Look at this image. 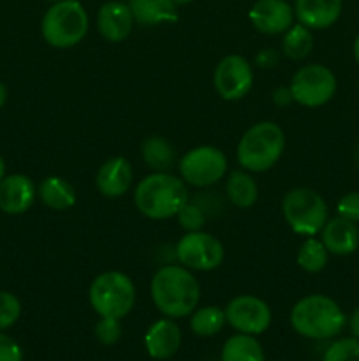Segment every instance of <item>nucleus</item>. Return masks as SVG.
I'll use <instances>...</instances> for the list:
<instances>
[{
  "instance_id": "9b49d317",
  "label": "nucleus",
  "mask_w": 359,
  "mask_h": 361,
  "mask_svg": "<svg viewBox=\"0 0 359 361\" xmlns=\"http://www.w3.org/2000/svg\"><path fill=\"white\" fill-rule=\"evenodd\" d=\"M225 321L238 334L260 335L270 328L271 310L264 300L253 295H239L224 309Z\"/></svg>"
},
{
  "instance_id": "5701e85b",
  "label": "nucleus",
  "mask_w": 359,
  "mask_h": 361,
  "mask_svg": "<svg viewBox=\"0 0 359 361\" xmlns=\"http://www.w3.org/2000/svg\"><path fill=\"white\" fill-rule=\"evenodd\" d=\"M225 194L236 208L245 210L256 203L259 189H257L256 180L246 171H232L227 180V185H225Z\"/></svg>"
},
{
  "instance_id": "473e14b6",
  "label": "nucleus",
  "mask_w": 359,
  "mask_h": 361,
  "mask_svg": "<svg viewBox=\"0 0 359 361\" xmlns=\"http://www.w3.org/2000/svg\"><path fill=\"white\" fill-rule=\"evenodd\" d=\"M0 361H23V351L14 338L0 331Z\"/></svg>"
},
{
  "instance_id": "2f4dec72",
  "label": "nucleus",
  "mask_w": 359,
  "mask_h": 361,
  "mask_svg": "<svg viewBox=\"0 0 359 361\" xmlns=\"http://www.w3.org/2000/svg\"><path fill=\"white\" fill-rule=\"evenodd\" d=\"M336 210H338V217H344V219H347V221L355 222V224H358L359 222V190L345 194V196L338 201Z\"/></svg>"
},
{
  "instance_id": "37998d69",
  "label": "nucleus",
  "mask_w": 359,
  "mask_h": 361,
  "mask_svg": "<svg viewBox=\"0 0 359 361\" xmlns=\"http://www.w3.org/2000/svg\"><path fill=\"white\" fill-rule=\"evenodd\" d=\"M358 87H359V85H358Z\"/></svg>"
},
{
  "instance_id": "c9c22d12",
  "label": "nucleus",
  "mask_w": 359,
  "mask_h": 361,
  "mask_svg": "<svg viewBox=\"0 0 359 361\" xmlns=\"http://www.w3.org/2000/svg\"><path fill=\"white\" fill-rule=\"evenodd\" d=\"M348 328H351V334L359 341V307L352 312L351 319H348Z\"/></svg>"
},
{
  "instance_id": "423d86ee",
  "label": "nucleus",
  "mask_w": 359,
  "mask_h": 361,
  "mask_svg": "<svg viewBox=\"0 0 359 361\" xmlns=\"http://www.w3.org/2000/svg\"><path fill=\"white\" fill-rule=\"evenodd\" d=\"M88 300L101 317L122 319L136 303V286L129 275L122 271H104L92 281Z\"/></svg>"
},
{
  "instance_id": "a19ab883",
  "label": "nucleus",
  "mask_w": 359,
  "mask_h": 361,
  "mask_svg": "<svg viewBox=\"0 0 359 361\" xmlns=\"http://www.w3.org/2000/svg\"><path fill=\"white\" fill-rule=\"evenodd\" d=\"M355 159H358V164H359V147H358V152H355Z\"/></svg>"
},
{
  "instance_id": "72a5a7b5",
  "label": "nucleus",
  "mask_w": 359,
  "mask_h": 361,
  "mask_svg": "<svg viewBox=\"0 0 359 361\" xmlns=\"http://www.w3.org/2000/svg\"><path fill=\"white\" fill-rule=\"evenodd\" d=\"M280 62V55L275 48H264L256 55V66L259 69H275Z\"/></svg>"
},
{
  "instance_id": "1a4fd4ad",
  "label": "nucleus",
  "mask_w": 359,
  "mask_h": 361,
  "mask_svg": "<svg viewBox=\"0 0 359 361\" xmlns=\"http://www.w3.org/2000/svg\"><path fill=\"white\" fill-rule=\"evenodd\" d=\"M180 175L185 183L192 187H210L215 185L224 178L227 171V159L224 152L218 150L217 147H204L192 148L180 159Z\"/></svg>"
},
{
  "instance_id": "f03ea898",
  "label": "nucleus",
  "mask_w": 359,
  "mask_h": 361,
  "mask_svg": "<svg viewBox=\"0 0 359 361\" xmlns=\"http://www.w3.org/2000/svg\"><path fill=\"white\" fill-rule=\"evenodd\" d=\"M189 201L185 182L168 171H155L144 176L134 190V204L144 217L151 221H165L176 217Z\"/></svg>"
},
{
  "instance_id": "a211bd4d",
  "label": "nucleus",
  "mask_w": 359,
  "mask_h": 361,
  "mask_svg": "<svg viewBox=\"0 0 359 361\" xmlns=\"http://www.w3.org/2000/svg\"><path fill=\"white\" fill-rule=\"evenodd\" d=\"M134 173L132 166L123 157H111L99 168L95 185L106 197H120L130 189Z\"/></svg>"
},
{
  "instance_id": "e433bc0d",
  "label": "nucleus",
  "mask_w": 359,
  "mask_h": 361,
  "mask_svg": "<svg viewBox=\"0 0 359 361\" xmlns=\"http://www.w3.org/2000/svg\"><path fill=\"white\" fill-rule=\"evenodd\" d=\"M6 101H7V88H6V85L0 81V108L6 104Z\"/></svg>"
},
{
  "instance_id": "bb28decb",
  "label": "nucleus",
  "mask_w": 359,
  "mask_h": 361,
  "mask_svg": "<svg viewBox=\"0 0 359 361\" xmlns=\"http://www.w3.org/2000/svg\"><path fill=\"white\" fill-rule=\"evenodd\" d=\"M327 249L324 247V243L320 240L313 238H306L305 242L301 243L298 250V264L301 270L308 271V274H319L326 268L327 264Z\"/></svg>"
},
{
  "instance_id": "393cba45",
  "label": "nucleus",
  "mask_w": 359,
  "mask_h": 361,
  "mask_svg": "<svg viewBox=\"0 0 359 361\" xmlns=\"http://www.w3.org/2000/svg\"><path fill=\"white\" fill-rule=\"evenodd\" d=\"M225 312L217 305L201 307L190 314V330L197 337H213L224 328Z\"/></svg>"
},
{
  "instance_id": "c756f323",
  "label": "nucleus",
  "mask_w": 359,
  "mask_h": 361,
  "mask_svg": "<svg viewBox=\"0 0 359 361\" xmlns=\"http://www.w3.org/2000/svg\"><path fill=\"white\" fill-rule=\"evenodd\" d=\"M176 219H178V224L182 226L187 233L201 231L203 226L206 224V215H204V212L201 210L199 204L189 203V201H187V203L182 207V210L176 214Z\"/></svg>"
},
{
  "instance_id": "0eeeda50",
  "label": "nucleus",
  "mask_w": 359,
  "mask_h": 361,
  "mask_svg": "<svg viewBox=\"0 0 359 361\" xmlns=\"http://www.w3.org/2000/svg\"><path fill=\"white\" fill-rule=\"evenodd\" d=\"M282 212L289 228L298 235L315 236L327 222V204L319 192L298 187L285 194Z\"/></svg>"
},
{
  "instance_id": "7ed1b4c3",
  "label": "nucleus",
  "mask_w": 359,
  "mask_h": 361,
  "mask_svg": "<svg viewBox=\"0 0 359 361\" xmlns=\"http://www.w3.org/2000/svg\"><path fill=\"white\" fill-rule=\"evenodd\" d=\"M345 314L329 296L310 295L299 300L291 310V324L301 337L326 341L344 330Z\"/></svg>"
},
{
  "instance_id": "20e7f679",
  "label": "nucleus",
  "mask_w": 359,
  "mask_h": 361,
  "mask_svg": "<svg viewBox=\"0 0 359 361\" xmlns=\"http://www.w3.org/2000/svg\"><path fill=\"white\" fill-rule=\"evenodd\" d=\"M284 148V130L275 122H259L241 136L236 148V157L245 171L263 173L280 161Z\"/></svg>"
},
{
  "instance_id": "4be33fe9",
  "label": "nucleus",
  "mask_w": 359,
  "mask_h": 361,
  "mask_svg": "<svg viewBox=\"0 0 359 361\" xmlns=\"http://www.w3.org/2000/svg\"><path fill=\"white\" fill-rule=\"evenodd\" d=\"M220 361H264L263 345L253 335H232L222 348Z\"/></svg>"
},
{
  "instance_id": "9d476101",
  "label": "nucleus",
  "mask_w": 359,
  "mask_h": 361,
  "mask_svg": "<svg viewBox=\"0 0 359 361\" xmlns=\"http://www.w3.org/2000/svg\"><path fill=\"white\" fill-rule=\"evenodd\" d=\"M176 257L189 270L211 271L224 263L225 250L217 236L204 231H189L176 243Z\"/></svg>"
},
{
  "instance_id": "f704fd0d",
  "label": "nucleus",
  "mask_w": 359,
  "mask_h": 361,
  "mask_svg": "<svg viewBox=\"0 0 359 361\" xmlns=\"http://www.w3.org/2000/svg\"><path fill=\"white\" fill-rule=\"evenodd\" d=\"M292 101H294V97H292V92L289 87H280L273 92V102L278 108H285V106L291 104Z\"/></svg>"
},
{
  "instance_id": "cd10ccee",
  "label": "nucleus",
  "mask_w": 359,
  "mask_h": 361,
  "mask_svg": "<svg viewBox=\"0 0 359 361\" xmlns=\"http://www.w3.org/2000/svg\"><path fill=\"white\" fill-rule=\"evenodd\" d=\"M322 361H359V341L348 337L333 342L324 353Z\"/></svg>"
},
{
  "instance_id": "aec40b11",
  "label": "nucleus",
  "mask_w": 359,
  "mask_h": 361,
  "mask_svg": "<svg viewBox=\"0 0 359 361\" xmlns=\"http://www.w3.org/2000/svg\"><path fill=\"white\" fill-rule=\"evenodd\" d=\"M134 20L144 27L171 23L178 18V6L175 0H129Z\"/></svg>"
},
{
  "instance_id": "79ce46f5",
  "label": "nucleus",
  "mask_w": 359,
  "mask_h": 361,
  "mask_svg": "<svg viewBox=\"0 0 359 361\" xmlns=\"http://www.w3.org/2000/svg\"><path fill=\"white\" fill-rule=\"evenodd\" d=\"M46 2H51V4H55V2H60V0H46Z\"/></svg>"
},
{
  "instance_id": "7c9ffc66",
  "label": "nucleus",
  "mask_w": 359,
  "mask_h": 361,
  "mask_svg": "<svg viewBox=\"0 0 359 361\" xmlns=\"http://www.w3.org/2000/svg\"><path fill=\"white\" fill-rule=\"evenodd\" d=\"M95 337L102 345H113L122 337V324L115 317H101L95 324Z\"/></svg>"
},
{
  "instance_id": "f257e3e1",
  "label": "nucleus",
  "mask_w": 359,
  "mask_h": 361,
  "mask_svg": "<svg viewBox=\"0 0 359 361\" xmlns=\"http://www.w3.org/2000/svg\"><path fill=\"white\" fill-rule=\"evenodd\" d=\"M150 295L158 312L171 319H180L196 310L201 298V288L189 268L168 264L155 271Z\"/></svg>"
},
{
  "instance_id": "58836bf2",
  "label": "nucleus",
  "mask_w": 359,
  "mask_h": 361,
  "mask_svg": "<svg viewBox=\"0 0 359 361\" xmlns=\"http://www.w3.org/2000/svg\"><path fill=\"white\" fill-rule=\"evenodd\" d=\"M6 176V162H4V159L0 157V180Z\"/></svg>"
},
{
  "instance_id": "4c0bfd02",
  "label": "nucleus",
  "mask_w": 359,
  "mask_h": 361,
  "mask_svg": "<svg viewBox=\"0 0 359 361\" xmlns=\"http://www.w3.org/2000/svg\"><path fill=\"white\" fill-rule=\"evenodd\" d=\"M354 59H355V62L359 63V34L354 41Z\"/></svg>"
},
{
  "instance_id": "ea45409f",
  "label": "nucleus",
  "mask_w": 359,
  "mask_h": 361,
  "mask_svg": "<svg viewBox=\"0 0 359 361\" xmlns=\"http://www.w3.org/2000/svg\"><path fill=\"white\" fill-rule=\"evenodd\" d=\"M175 2H176V6H187V4L194 2V0H175Z\"/></svg>"
},
{
  "instance_id": "39448f33",
  "label": "nucleus",
  "mask_w": 359,
  "mask_h": 361,
  "mask_svg": "<svg viewBox=\"0 0 359 361\" xmlns=\"http://www.w3.org/2000/svg\"><path fill=\"white\" fill-rule=\"evenodd\" d=\"M88 14L77 0H60L49 6L41 23L44 41L53 48H73L88 32Z\"/></svg>"
},
{
  "instance_id": "6ab92c4d",
  "label": "nucleus",
  "mask_w": 359,
  "mask_h": 361,
  "mask_svg": "<svg viewBox=\"0 0 359 361\" xmlns=\"http://www.w3.org/2000/svg\"><path fill=\"white\" fill-rule=\"evenodd\" d=\"M320 242L334 256H348L359 247V228L344 217L331 219L320 231Z\"/></svg>"
},
{
  "instance_id": "412c9836",
  "label": "nucleus",
  "mask_w": 359,
  "mask_h": 361,
  "mask_svg": "<svg viewBox=\"0 0 359 361\" xmlns=\"http://www.w3.org/2000/svg\"><path fill=\"white\" fill-rule=\"evenodd\" d=\"M42 203L55 212L69 210L76 204V190L62 176H46L37 187Z\"/></svg>"
},
{
  "instance_id": "f8f14e48",
  "label": "nucleus",
  "mask_w": 359,
  "mask_h": 361,
  "mask_svg": "<svg viewBox=\"0 0 359 361\" xmlns=\"http://www.w3.org/2000/svg\"><path fill=\"white\" fill-rule=\"evenodd\" d=\"M213 85L225 101H239L253 85V71L241 55H227L215 67Z\"/></svg>"
},
{
  "instance_id": "ddd939ff",
  "label": "nucleus",
  "mask_w": 359,
  "mask_h": 361,
  "mask_svg": "<svg viewBox=\"0 0 359 361\" xmlns=\"http://www.w3.org/2000/svg\"><path fill=\"white\" fill-rule=\"evenodd\" d=\"M294 7L287 0H257L248 13L250 23L264 35H278L294 25Z\"/></svg>"
},
{
  "instance_id": "c85d7f7f",
  "label": "nucleus",
  "mask_w": 359,
  "mask_h": 361,
  "mask_svg": "<svg viewBox=\"0 0 359 361\" xmlns=\"http://www.w3.org/2000/svg\"><path fill=\"white\" fill-rule=\"evenodd\" d=\"M21 316V303L9 291H0V331L13 326Z\"/></svg>"
},
{
  "instance_id": "dca6fc26",
  "label": "nucleus",
  "mask_w": 359,
  "mask_h": 361,
  "mask_svg": "<svg viewBox=\"0 0 359 361\" xmlns=\"http://www.w3.org/2000/svg\"><path fill=\"white\" fill-rule=\"evenodd\" d=\"M180 344H182V330L171 317L155 321L144 335V348L155 360H168L175 356Z\"/></svg>"
},
{
  "instance_id": "f3484780",
  "label": "nucleus",
  "mask_w": 359,
  "mask_h": 361,
  "mask_svg": "<svg viewBox=\"0 0 359 361\" xmlns=\"http://www.w3.org/2000/svg\"><path fill=\"white\" fill-rule=\"evenodd\" d=\"M341 6V0H294V14L310 30H324L336 23Z\"/></svg>"
},
{
  "instance_id": "b1692460",
  "label": "nucleus",
  "mask_w": 359,
  "mask_h": 361,
  "mask_svg": "<svg viewBox=\"0 0 359 361\" xmlns=\"http://www.w3.org/2000/svg\"><path fill=\"white\" fill-rule=\"evenodd\" d=\"M144 164L153 171H169L175 164V148L160 136H150L141 147Z\"/></svg>"
},
{
  "instance_id": "6e6552de",
  "label": "nucleus",
  "mask_w": 359,
  "mask_h": 361,
  "mask_svg": "<svg viewBox=\"0 0 359 361\" xmlns=\"http://www.w3.org/2000/svg\"><path fill=\"white\" fill-rule=\"evenodd\" d=\"M289 88L294 102L305 108H319L333 99L336 92V78L329 67L310 63L292 76Z\"/></svg>"
},
{
  "instance_id": "a878e982",
  "label": "nucleus",
  "mask_w": 359,
  "mask_h": 361,
  "mask_svg": "<svg viewBox=\"0 0 359 361\" xmlns=\"http://www.w3.org/2000/svg\"><path fill=\"white\" fill-rule=\"evenodd\" d=\"M313 48V35L310 28L305 25L298 23L292 25L287 32H285L284 39H282V53L287 59L292 60H303L310 55Z\"/></svg>"
},
{
  "instance_id": "2eb2a0df",
  "label": "nucleus",
  "mask_w": 359,
  "mask_h": 361,
  "mask_svg": "<svg viewBox=\"0 0 359 361\" xmlns=\"http://www.w3.org/2000/svg\"><path fill=\"white\" fill-rule=\"evenodd\" d=\"M134 23L136 20H134L129 4L118 2V0L106 2L97 13L99 34L109 42L125 41L132 32Z\"/></svg>"
},
{
  "instance_id": "4468645a",
  "label": "nucleus",
  "mask_w": 359,
  "mask_h": 361,
  "mask_svg": "<svg viewBox=\"0 0 359 361\" xmlns=\"http://www.w3.org/2000/svg\"><path fill=\"white\" fill-rule=\"evenodd\" d=\"M37 197V187L27 175H9L0 180V210L20 215L30 210Z\"/></svg>"
}]
</instances>
